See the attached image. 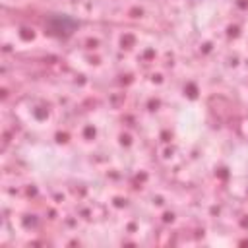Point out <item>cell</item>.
<instances>
[{
    "label": "cell",
    "mask_w": 248,
    "mask_h": 248,
    "mask_svg": "<svg viewBox=\"0 0 248 248\" xmlns=\"http://www.w3.org/2000/svg\"><path fill=\"white\" fill-rule=\"evenodd\" d=\"M45 25H46V33L60 37V39H66L76 31L79 21L68 14H48L45 19Z\"/></svg>",
    "instance_id": "6da1fadb"
}]
</instances>
